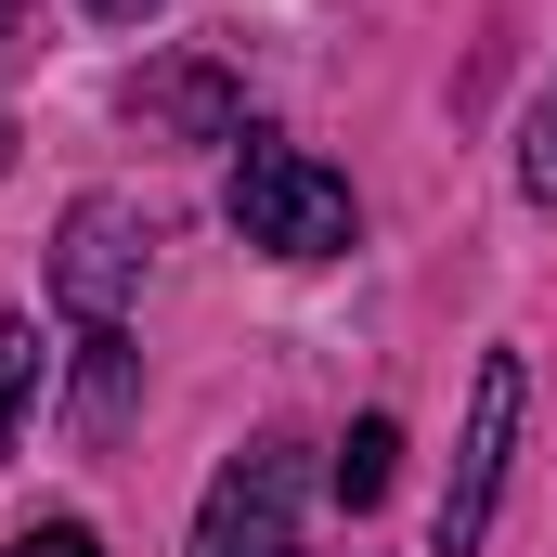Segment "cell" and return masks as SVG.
Returning a JSON list of instances; mask_svg holds the SVG:
<instances>
[{
  "instance_id": "obj_5",
  "label": "cell",
  "mask_w": 557,
  "mask_h": 557,
  "mask_svg": "<svg viewBox=\"0 0 557 557\" xmlns=\"http://www.w3.org/2000/svg\"><path fill=\"white\" fill-rule=\"evenodd\" d=\"M131 131L143 143H247V91L221 65H143L131 78Z\"/></svg>"
},
{
  "instance_id": "obj_8",
  "label": "cell",
  "mask_w": 557,
  "mask_h": 557,
  "mask_svg": "<svg viewBox=\"0 0 557 557\" xmlns=\"http://www.w3.org/2000/svg\"><path fill=\"white\" fill-rule=\"evenodd\" d=\"M519 195H532V208H557V78L532 91V131H519Z\"/></svg>"
},
{
  "instance_id": "obj_4",
  "label": "cell",
  "mask_w": 557,
  "mask_h": 557,
  "mask_svg": "<svg viewBox=\"0 0 557 557\" xmlns=\"http://www.w3.org/2000/svg\"><path fill=\"white\" fill-rule=\"evenodd\" d=\"M143 260H156V221H143L131 195H78V208H65V247H52V285H65L78 324H117Z\"/></svg>"
},
{
  "instance_id": "obj_10",
  "label": "cell",
  "mask_w": 557,
  "mask_h": 557,
  "mask_svg": "<svg viewBox=\"0 0 557 557\" xmlns=\"http://www.w3.org/2000/svg\"><path fill=\"white\" fill-rule=\"evenodd\" d=\"M0 557H104V545H91L78 519H39V532H13V545H0Z\"/></svg>"
},
{
  "instance_id": "obj_1",
  "label": "cell",
  "mask_w": 557,
  "mask_h": 557,
  "mask_svg": "<svg viewBox=\"0 0 557 557\" xmlns=\"http://www.w3.org/2000/svg\"><path fill=\"white\" fill-rule=\"evenodd\" d=\"M234 234L247 247H273V260H337L350 234H363V208H350V182L324 169V156H298V143H260L247 131V156H234Z\"/></svg>"
},
{
  "instance_id": "obj_12",
  "label": "cell",
  "mask_w": 557,
  "mask_h": 557,
  "mask_svg": "<svg viewBox=\"0 0 557 557\" xmlns=\"http://www.w3.org/2000/svg\"><path fill=\"white\" fill-rule=\"evenodd\" d=\"M13 26H26V0H0V39H13Z\"/></svg>"
},
{
  "instance_id": "obj_3",
  "label": "cell",
  "mask_w": 557,
  "mask_h": 557,
  "mask_svg": "<svg viewBox=\"0 0 557 557\" xmlns=\"http://www.w3.org/2000/svg\"><path fill=\"white\" fill-rule=\"evenodd\" d=\"M298 493H311L298 441H247L195 506V557H298Z\"/></svg>"
},
{
  "instance_id": "obj_7",
  "label": "cell",
  "mask_w": 557,
  "mask_h": 557,
  "mask_svg": "<svg viewBox=\"0 0 557 557\" xmlns=\"http://www.w3.org/2000/svg\"><path fill=\"white\" fill-rule=\"evenodd\" d=\"M324 480H337V506H376V493L403 480V428H389V416H363L350 441H337V467H324Z\"/></svg>"
},
{
  "instance_id": "obj_11",
  "label": "cell",
  "mask_w": 557,
  "mask_h": 557,
  "mask_svg": "<svg viewBox=\"0 0 557 557\" xmlns=\"http://www.w3.org/2000/svg\"><path fill=\"white\" fill-rule=\"evenodd\" d=\"M91 13H104V26H143V13H156V0H91Z\"/></svg>"
},
{
  "instance_id": "obj_6",
  "label": "cell",
  "mask_w": 557,
  "mask_h": 557,
  "mask_svg": "<svg viewBox=\"0 0 557 557\" xmlns=\"http://www.w3.org/2000/svg\"><path fill=\"white\" fill-rule=\"evenodd\" d=\"M117 416H131V337L91 324V337H78V441H104Z\"/></svg>"
},
{
  "instance_id": "obj_9",
  "label": "cell",
  "mask_w": 557,
  "mask_h": 557,
  "mask_svg": "<svg viewBox=\"0 0 557 557\" xmlns=\"http://www.w3.org/2000/svg\"><path fill=\"white\" fill-rule=\"evenodd\" d=\"M26 389H39V324H0V441L26 416Z\"/></svg>"
},
{
  "instance_id": "obj_2",
  "label": "cell",
  "mask_w": 557,
  "mask_h": 557,
  "mask_svg": "<svg viewBox=\"0 0 557 557\" xmlns=\"http://www.w3.org/2000/svg\"><path fill=\"white\" fill-rule=\"evenodd\" d=\"M519 416H532L519 350H480V389H467L454 467H441V519H428V545H441V557H480V545H493V506H506V467H519Z\"/></svg>"
}]
</instances>
